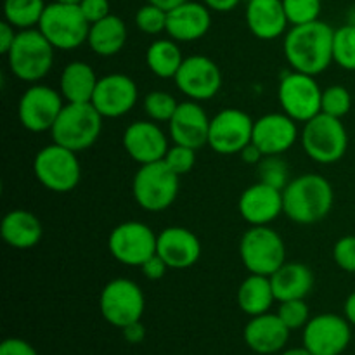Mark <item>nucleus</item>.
Returning <instances> with one entry per match:
<instances>
[{
  "label": "nucleus",
  "instance_id": "obj_17",
  "mask_svg": "<svg viewBox=\"0 0 355 355\" xmlns=\"http://www.w3.org/2000/svg\"><path fill=\"white\" fill-rule=\"evenodd\" d=\"M139 99V89L130 76L111 73L101 76L90 103L104 118H120L130 113Z\"/></svg>",
  "mask_w": 355,
  "mask_h": 355
},
{
  "label": "nucleus",
  "instance_id": "obj_1",
  "mask_svg": "<svg viewBox=\"0 0 355 355\" xmlns=\"http://www.w3.org/2000/svg\"><path fill=\"white\" fill-rule=\"evenodd\" d=\"M333 38L335 30L321 19L291 26L284 35V58L295 71L318 76L331 66Z\"/></svg>",
  "mask_w": 355,
  "mask_h": 355
},
{
  "label": "nucleus",
  "instance_id": "obj_32",
  "mask_svg": "<svg viewBox=\"0 0 355 355\" xmlns=\"http://www.w3.org/2000/svg\"><path fill=\"white\" fill-rule=\"evenodd\" d=\"M45 7L44 0H3V19L16 30L38 28Z\"/></svg>",
  "mask_w": 355,
  "mask_h": 355
},
{
  "label": "nucleus",
  "instance_id": "obj_51",
  "mask_svg": "<svg viewBox=\"0 0 355 355\" xmlns=\"http://www.w3.org/2000/svg\"><path fill=\"white\" fill-rule=\"evenodd\" d=\"M281 355H314L311 350H307L305 347H300V349H290V350H284Z\"/></svg>",
  "mask_w": 355,
  "mask_h": 355
},
{
  "label": "nucleus",
  "instance_id": "obj_8",
  "mask_svg": "<svg viewBox=\"0 0 355 355\" xmlns=\"http://www.w3.org/2000/svg\"><path fill=\"white\" fill-rule=\"evenodd\" d=\"M239 257L250 274L270 277L286 262V246L269 225H252L239 241Z\"/></svg>",
  "mask_w": 355,
  "mask_h": 355
},
{
  "label": "nucleus",
  "instance_id": "obj_20",
  "mask_svg": "<svg viewBox=\"0 0 355 355\" xmlns=\"http://www.w3.org/2000/svg\"><path fill=\"white\" fill-rule=\"evenodd\" d=\"M238 210L250 225H269L284 214L283 191L266 182L253 184L239 196Z\"/></svg>",
  "mask_w": 355,
  "mask_h": 355
},
{
  "label": "nucleus",
  "instance_id": "obj_2",
  "mask_svg": "<svg viewBox=\"0 0 355 355\" xmlns=\"http://www.w3.org/2000/svg\"><path fill=\"white\" fill-rule=\"evenodd\" d=\"M284 215L300 225L324 220L335 203L331 182L319 173H304L288 182L283 189Z\"/></svg>",
  "mask_w": 355,
  "mask_h": 355
},
{
  "label": "nucleus",
  "instance_id": "obj_41",
  "mask_svg": "<svg viewBox=\"0 0 355 355\" xmlns=\"http://www.w3.org/2000/svg\"><path fill=\"white\" fill-rule=\"evenodd\" d=\"M333 260L342 270L355 274V236H343L335 243Z\"/></svg>",
  "mask_w": 355,
  "mask_h": 355
},
{
  "label": "nucleus",
  "instance_id": "obj_45",
  "mask_svg": "<svg viewBox=\"0 0 355 355\" xmlns=\"http://www.w3.org/2000/svg\"><path fill=\"white\" fill-rule=\"evenodd\" d=\"M17 30L10 23H7L6 19L0 23V52L3 55H7V52L12 47L14 40H16Z\"/></svg>",
  "mask_w": 355,
  "mask_h": 355
},
{
  "label": "nucleus",
  "instance_id": "obj_22",
  "mask_svg": "<svg viewBox=\"0 0 355 355\" xmlns=\"http://www.w3.org/2000/svg\"><path fill=\"white\" fill-rule=\"evenodd\" d=\"M211 26V10L203 2H187L173 7L166 16V33L179 44L196 42L208 33Z\"/></svg>",
  "mask_w": 355,
  "mask_h": 355
},
{
  "label": "nucleus",
  "instance_id": "obj_46",
  "mask_svg": "<svg viewBox=\"0 0 355 355\" xmlns=\"http://www.w3.org/2000/svg\"><path fill=\"white\" fill-rule=\"evenodd\" d=\"M121 331H123L125 340H127L128 343H141L142 340L146 338V328L142 326L141 321L132 322V324L125 326Z\"/></svg>",
  "mask_w": 355,
  "mask_h": 355
},
{
  "label": "nucleus",
  "instance_id": "obj_42",
  "mask_svg": "<svg viewBox=\"0 0 355 355\" xmlns=\"http://www.w3.org/2000/svg\"><path fill=\"white\" fill-rule=\"evenodd\" d=\"M78 6L90 24L97 23V21L104 19L111 14L110 0H82Z\"/></svg>",
  "mask_w": 355,
  "mask_h": 355
},
{
  "label": "nucleus",
  "instance_id": "obj_40",
  "mask_svg": "<svg viewBox=\"0 0 355 355\" xmlns=\"http://www.w3.org/2000/svg\"><path fill=\"white\" fill-rule=\"evenodd\" d=\"M163 159L180 177L184 173H189L194 168V165H196V149L187 148V146L173 144L172 148H168V151H166Z\"/></svg>",
  "mask_w": 355,
  "mask_h": 355
},
{
  "label": "nucleus",
  "instance_id": "obj_28",
  "mask_svg": "<svg viewBox=\"0 0 355 355\" xmlns=\"http://www.w3.org/2000/svg\"><path fill=\"white\" fill-rule=\"evenodd\" d=\"M99 78L90 64L71 61L62 68L59 76V92L66 103H90Z\"/></svg>",
  "mask_w": 355,
  "mask_h": 355
},
{
  "label": "nucleus",
  "instance_id": "obj_35",
  "mask_svg": "<svg viewBox=\"0 0 355 355\" xmlns=\"http://www.w3.org/2000/svg\"><path fill=\"white\" fill-rule=\"evenodd\" d=\"M352 110V96L349 89L343 85H329L322 89L321 113L329 114L335 118H343Z\"/></svg>",
  "mask_w": 355,
  "mask_h": 355
},
{
  "label": "nucleus",
  "instance_id": "obj_15",
  "mask_svg": "<svg viewBox=\"0 0 355 355\" xmlns=\"http://www.w3.org/2000/svg\"><path fill=\"white\" fill-rule=\"evenodd\" d=\"M175 85L187 99L208 101L214 99L222 89V71L217 62L207 55H189L175 75Z\"/></svg>",
  "mask_w": 355,
  "mask_h": 355
},
{
  "label": "nucleus",
  "instance_id": "obj_4",
  "mask_svg": "<svg viewBox=\"0 0 355 355\" xmlns=\"http://www.w3.org/2000/svg\"><path fill=\"white\" fill-rule=\"evenodd\" d=\"M103 114L92 103H66L52 127V142L75 153L92 148L103 132Z\"/></svg>",
  "mask_w": 355,
  "mask_h": 355
},
{
  "label": "nucleus",
  "instance_id": "obj_49",
  "mask_svg": "<svg viewBox=\"0 0 355 355\" xmlns=\"http://www.w3.org/2000/svg\"><path fill=\"white\" fill-rule=\"evenodd\" d=\"M343 314H345L347 321L352 326H355V291L347 297L345 305H343Z\"/></svg>",
  "mask_w": 355,
  "mask_h": 355
},
{
  "label": "nucleus",
  "instance_id": "obj_10",
  "mask_svg": "<svg viewBox=\"0 0 355 355\" xmlns=\"http://www.w3.org/2000/svg\"><path fill=\"white\" fill-rule=\"evenodd\" d=\"M99 309L104 321L114 328L123 329L132 322L141 321L146 309V298L135 281L116 277L101 291Z\"/></svg>",
  "mask_w": 355,
  "mask_h": 355
},
{
  "label": "nucleus",
  "instance_id": "obj_3",
  "mask_svg": "<svg viewBox=\"0 0 355 355\" xmlns=\"http://www.w3.org/2000/svg\"><path fill=\"white\" fill-rule=\"evenodd\" d=\"M54 45L38 28L19 30L12 47L7 52L9 69L17 80L38 83L54 66Z\"/></svg>",
  "mask_w": 355,
  "mask_h": 355
},
{
  "label": "nucleus",
  "instance_id": "obj_26",
  "mask_svg": "<svg viewBox=\"0 0 355 355\" xmlns=\"http://www.w3.org/2000/svg\"><path fill=\"white\" fill-rule=\"evenodd\" d=\"M2 239L14 250H31L40 243L44 227L37 215L28 210H10L0 224Z\"/></svg>",
  "mask_w": 355,
  "mask_h": 355
},
{
  "label": "nucleus",
  "instance_id": "obj_9",
  "mask_svg": "<svg viewBox=\"0 0 355 355\" xmlns=\"http://www.w3.org/2000/svg\"><path fill=\"white\" fill-rule=\"evenodd\" d=\"M78 153L55 142L45 146L33 159V172L38 182L52 193L64 194L75 189L82 179Z\"/></svg>",
  "mask_w": 355,
  "mask_h": 355
},
{
  "label": "nucleus",
  "instance_id": "obj_47",
  "mask_svg": "<svg viewBox=\"0 0 355 355\" xmlns=\"http://www.w3.org/2000/svg\"><path fill=\"white\" fill-rule=\"evenodd\" d=\"M239 156H241L243 162L250 163V165H259V163L266 158V156L262 155V151H260V149L257 148L253 142H250V144L246 146L241 153H239Z\"/></svg>",
  "mask_w": 355,
  "mask_h": 355
},
{
  "label": "nucleus",
  "instance_id": "obj_7",
  "mask_svg": "<svg viewBox=\"0 0 355 355\" xmlns=\"http://www.w3.org/2000/svg\"><path fill=\"white\" fill-rule=\"evenodd\" d=\"M38 30L54 45L55 51H73L87 42L90 23L78 3L52 2L45 7Z\"/></svg>",
  "mask_w": 355,
  "mask_h": 355
},
{
  "label": "nucleus",
  "instance_id": "obj_39",
  "mask_svg": "<svg viewBox=\"0 0 355 355\" xmlns=\"http://www.w3.org/2000/svg\"><path fill=\"white\" fill-rule=\"evenodd\" d=\"M277 315L281 318V321L290 328V331L295 329L305 328L311 318H309V305L305 304V300H286L281 302L279 311Z\"/></svg>",
  "mask_w": 355,
  "mask_h": 355
},
{
  "label": "nucleus",
  "instance_id": "obj_13",
  "mask_svg": "<svg viewBox=\"0 0 355 355\" xmlns=\"http://www.w3.org/2000/svg\"><path fill=\"white\" fill-rule=\"evenodd\" d=\"M61 92L54 90L49 85L42 83H31L21 96L17 104V116L19 123L28 132H51L55 120L61 114L64 103Z\"/></svg>",
  "mask_w": 355,
  "mask_h": 355
},
{
  "label": "nucleus",
  "instance_id": "obj_5",
  "mask_svg": "<svg viewBox=\"0 0 355 355\" xmlns=\"http://www.w3.org/2000/svg\"><path fill=\"white\" fill-rule=\"evenodd\" d=\"M180 177L170 168L165 159L141 165L132 180V194L142 210L158 211L166 210L179 196Z\"/></svg>",
  "mask_w": 355,
  "mask_h": 355
},
{
  "label": "nucleus",
  "instance_id": "obj_36",
  "mask_svg": "<svg viewBox=\"0 0 355 355\" xmlns=\"http://www.w3.org/2000/svg\"><path fill=\"white\" fill-rule=\"evenodd\" d=\"M284 12L291 26L318 21L321 16V0H283Z\"/></svg>",
  "mask_w": 355,
  "mask_h": 355
},
{
  "label": "nucleus",
  "instance_id": "obj_44",
  "mask_svg": "<svg viewBox=\"0 0 355 355\" xmlns=\"http://www.w3.org/2000/svg\"><path fill=\"white\" fill-rule=\"evenodd\" d=\"M141 269L142 274H144L149 281H158L165 276L166 270H168V266H166L165 260H163L158 253H155L151 259L146 260V262L142 263Z\"/></svg>",
  "mask_w": 355,
  "mask_h": 355
},
{
  "label": "nucleus",
  "instance_id": "obj_33",
  "mask_svg": "<svg viewBox=\"0 0 355 355\" xmlns=\"http://www.w3.org/2000/svg\"><path fill=\"white\" fill-rule=\"evenodd\" d=\"M333 62L347 71H355V24H343L335 30Z\"/></svg>",
  "mask_w": 355,
  "mask_h": 355
},
{
  "label": "nucleus",
  "instance_id": "obj_30",
  "mask_svg": "<svg viewBox=\"0 0 355 355\" xmlns=\"http://www.w3.org/2000/svg\"><path fill=\"white\" fill-rule=\"evenodd\" d=\"M238 305L245 314L255 315L266 314L272 304L276 302V295H274L272 283H270L269 276H260V274H250L241 286L238 288Z\"/></svg>",
  "mask_w": 355,
  "mask_h": 355
},
{
  "label": "nucleus",
  "instance_id": "obj_52",
  "mask_svg": "<svg viewBox=\"0 0 355 355\" xmlns=\"http://www.w3.org/2000/svg\"><path fill=\"white\" fill-rule=\"evenodd\" d=\"M52 2H61V3H80L82 0H52Z\"/></svg>",
  "mask_w": 355,
  "mask_h": 355
},
{
  "label": "nucleus",
  "instance_id": "obj_34",
  "mask_svg": "<svg viewBox=\"0 0 355 355\" xmlns=\"http://www.w3.org/2000/svg\"><path fill=\"white\" fill-rule=\"evenodd\" d=\"M179 103L172 94L165 92V90H153L144 97V111L149 116V120L156 121H166L168 123L172 116L175 114Z\"/></svg>",
  "mask_w": 355,
  "mask_h": 355
},
{
  "label": "nucleus",
  "instance_id": "obj_12",
  "mask_svg": "<svg viewBox=\"0 0 355 355\" xmlns=\"http://www.w3.org/2000/svg\"><path fill=\"white\" fill-rule=\"evenodd\" d=\"M158 246V234L142 222L128 220L116 225L107 238V248L114 260L127 267H141L151 259Z\"/></svg>",
  "mask_w": 355,
  "mask_h": 355
},
{
  "label": "nucleus",
  "instance_id": "obj_23",
  "mask_svg": "<svg viewBox=\"0 0 355 355\" xmlns=\"http://www.w3.org/2000/svg\"><path fill=\"white\" fill-rule=\"evenodd\" d=\"M156 253L165 260L168 269H189L200 260L201 243L189 229L172 225L158 234Z\"/></svg>",
  "mask_w": 355,
  "mask_h": 355
},
{
  "label": "nucleus",
  "instance_id": "obj_25",
  "mask_svg": "<svg viewBox=\"0 0 355 355\" xmlns=\"http://www.w3.org/2000/svg\"><path fill=\"white\" fill-rule=\"evenodd\" d=\"M245 17L248 30L260 40H276L290 24L283 0H248Z\"/></svg>",
  "mask_w": 355,
  "mask_h": 355
},
{
  "label": "nucleus",
  "instance_id": "obj_50",
  "mask_svg": "<svg viewBox=\"0 0 355 355\" xmlns=\"http://www.w3.org/2000/svg\"><path fill=\"white\" fill-rule=\"evenodd\" d=\"M149 3H155V6L162 7V9L165 10H172L173 7L180 6V3L187 2V0H148Z\"/></svg>",
  "mask_w": 355,
  "mask_h": 355
},
{
  "label": "nucleus",
  "instance_id": "obj_38",
  "mask_svg": "<svg viewBox=\"0 0 355 355\" xmlns=\"http://www.w3.org/2000/svg\"><path fill=\"white\" fill-rule=\"evenodd\" d=\"M257 166H259L260 182H266L281 191L290 182L288 180V168L279 156H266Z\"/></svg>",
  "mask_w": 355,
  "mask_h": 355
},
{
  "label": "nucleus",
  "instance_id": "obj_11",
  "mask_svg": "<svg viewBox=\"0 0 355 355\" xmlns=\"http://www.w3.org/2000/svg\"><path fill=\"white\" fill-rule=\"evenodd\" d=\"M277 99L283 107V113L293 118L295 121L305 123L321 113L322 89L319 87L315 76L293 69L279 80Z\"/></svg>",
  "mask_w": 355,
  "mask_h": 355
},
{
  "label": "nucleus",
  "instance_id": "obj_14",
  "mask_svg": "<svg viewBox=\"0 0 355 355\" xmlns=\"http://www.w3.org/2000/svg\"><path fill=\"white\" fill-rule=\"evenodd\" d=\"M253 120L246 111L225 107L210 120L208 146L217 155H239L252 142Z\"/></svg>",
  "mask_w": 355,
  "mask_h": 355
},
{
  "label": "nucleus",
  "instance_id": "obj_31",
  "mask_svg": "<svg viewBox=\"0 0 355 355\" xmlns=\"http://www.w3.org/2000/svg\"><path fill=\"white\" fill-rule=\"evenodd\" d=\"M184 59L186 58L182 55L179 42L173 38L155 40L146 51V64L149 71L159 78H175Z\"/></svg>",
  "mask_w": 355,
  "mask_h": 355
},
{
  "label": "nucleus",
  "instance_id": "obj_21",
  "mask_svg": "<svg viewBox=\"0 0 355 355\" xmlns=\"http://www.w3.org/2000/svg\"><path fill=\"white\" fill-rule=\"evenodd\" d=\"M210 120L207 111L200 106L198 101H184L179 103L175 114L168 121V130L175 144L200 149L208 144Z\"/></svg>",
  "mask_w": 355,
  "mask_h": 355
},
{
  "label": "nucleus",
  "instance_id": "obj_24",
  "mask_svg": "<svg viewBox=\"0 0 355 355\" xmlns=\"http://www.w3.org/2000/svg\"><path fill=\"white\" fill-rule=\"evenodd\" d=\"M243 338L250 350L260 355H270L283 350L290 338V328L277 314H260L250 319L245 326Z\"/></svg>",
  "mask_w": 355,
  "mask_h": 355
},
{
  "label": "nucleus",
  "instance_id": "obj_43",
  "mask_svg": "<svg viewBox=\"0 0 355 355\" xmlns=\"http://www.w3.org/2000/svg\"><path fill=\"white\" fill-rule=\"evenodd\" d=\"M0 355H38V352L26 340L7 338L0 343Z\"/></svg>",
  "mask_w": 355,
  "mask_h": 355
},
{
  "label": "nucleus",
  "instance_id": "obj_37",
  "mask_svg": "<svg viewBox=\"0 0 355 355\" xmlns=\"http://www.w3.org/2000/svg\"><path fill=\"white\" fill-rule=\"evenodd\" d=\"M166 16L168 10L148 2L135 12V26L146 35H159L166 31Z\"/></svg>",
  "mask_w": 355,
  "mask_h": 355
},
{
  "label": "nucleus",
  "instance_id": "obj_16",
  "mask_svg": "<svg viewBox=\"0 0 355 355\" xmlns=\"http://www.w3.org/2000/svg\"><path fill=\"white\" fill-rule=\"evenodd\" d=\"M350 322L336 314L312 318L304 328V347L314 355H340L352 340Z\"/></svg>",
  "mask_w": 355,
  "mask_h": 355
},
{
  "label": "nucleus",
  "instance_id": "obj_27",
  "mask_svg": "<svg viewBox=\"0 0 355 355\" xmlns=\"http://www.w3.org/2000/svg\"><path fill=\"white\" fill-rule=\"evenodd\" d=\"M270 283L277 302L305 300L314 288V272L305 263L284 262L270 276Z\"/></svg>",
  "mask_w": 355,
  "mask_h": 355
},
{
  "label": "nucleus",
  "instance_id": "obj_18",
  "mask_svg": "<svg viewBox=\"0 0 355 355\" xmlns=\"http://www.w3.org/2000/svg\"><path fill=\"white\" fill-rule=\"evenodd\" d=\"M300 139L297 121L286 113H267L253 123L252 142L263 156H281Z\"/></svg>",
  "mask_w": 355,
  "mask_h": 355
},
{
  "label": "nucleus",
  "instance_id": "obj_29",
  "mask_svg": "<svg viewBox=\"0 0 355 355\" xmlns=\"http://www.w3.org/2000/svg\"><path fill=\"white\" fill-rule=\"evenodd\" d=\"M127 37L128 31L123 19L116 14H110L104 19L90 24L87 44H89L90 51L96 52L97 55L111 58L123 51Z\"/></svg>",
  "mask_w": 355,
  "mask_h": 355
},
{
  "label": "nucleus",
  "instance_id": "obj_6",
  "mask_svg": "<svg viewBox=\"0 0 355 355\" xmlns=\"http://www.w3.org/2000/svg\"><path fill=\"white\" fill-rule=\"evenodd\" d=\"M300 142L309 158L321 165H331L345 156L349 149V134L342 118L319 113L304 123Z\"/></svg>",
  "mask_w": 355,
  "mask_h": 355
},
{
  "label": "nucleus",
  "instance_id": "obj_19",
  "mask_svg": "<svg viewBox=\"0 0 355 355\" xmlns=\"http://www.w3.org/2000/svg\"><path fill=\"white\" fill-rule=\"evenodd\" d=\"M123 148L134 162L148 165L165 158L168 139L156 121H134L123 132Z\"/></svg>",
  "mask_w": 355,
  "mask_h": 355
},
{
  "label": "nucleus",
  "instance_id": "obj_48",
  "mask_svg": "<svg viewBox=\"0 0 355 355\" xmlns=\"http://www.w3.org/2000/svg\"><path fill=\"white\" fill-rule=\"evenodd\" d=\"M241 0H203L205 6L210 10H215V12H229L234 7L239 6Z\"/></svg>",
  "mask_w": 355,
  "mask_h": 355
}]
</instances>
